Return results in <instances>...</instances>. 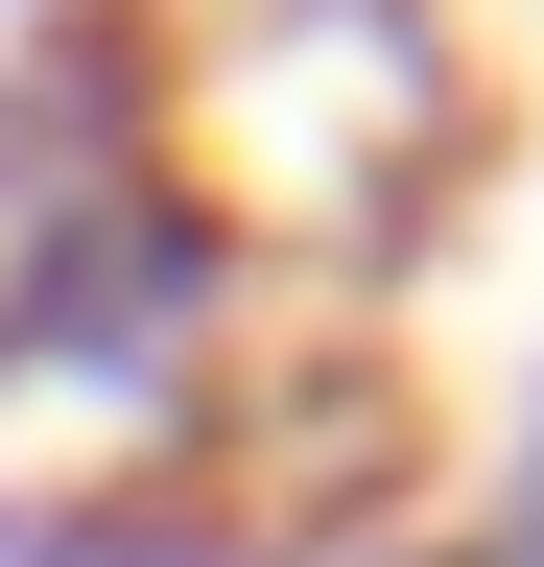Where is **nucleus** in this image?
Instances as JSON below:
<instances>
[{
  "label": "nucleus",
  "instance_id": "obj_1",
  "mask_svg": "<svg viewBox=\"0 0 544 567\" xmlns=\"http://www.w3.org/2000/svg\"><path fill=\"white\" fill-rule=\"evenodd\" d=\"M143 95L237 260H379L473 142L450 0H143Z\"/></svg>",
  "mask_w": 544,
  "mask_h": 567
}]
</instances>
